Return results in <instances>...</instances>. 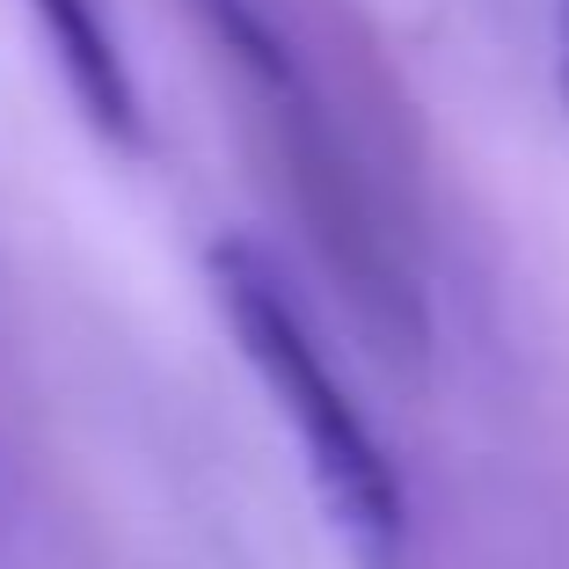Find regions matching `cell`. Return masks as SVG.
<instances>
[{"label":"cell","mask_w":569,"mask_h":569,"mask_svg":"<svg viewBox=\"0 0 569 569\" xmlns=\"http://www.w3.org/2000/svg\"><path fill=\"white\" fill-rule=\"evenodd\" d=\"M204 284L212 307L234 336V351L249 358V372L263 380L278 423L292 431L307 482L329 533L343 540L358 569H402L409 562V489L395 452L380 446L372 417L358 409V395L343 387L336 358L321 351L307 307L292 300L284 270L270 263L256 241L227 234L204 249Z\"/></svg>","instance_id":"6da1fadb"},{"label":"cell","mask_w":569,"mask_h":569,"mask_svg":"<svg viewBox=\"0 0 569 569\" xmlns=\"http://www.w3.org/2000/svg\"><path fill=\"white\" fill-rule=\"evenodd\" d=\"M30 8H37V30H44L51 59H59V81H67L73 110L110 147H139L147 118H139V81H132V59L118 44L110 0H30Z\"/></svg>","instance_id":"7a4b0ae2"},{"label":"cell","mask_w":569,"mask_h":569,"mask_svg":"<svg viewBox=\"0 0 569 569\" xmlns=\"http://www.w3.org/2000/svg\"><path fill=\"white\" fill-rule=\"evenodd\" d=\"M555 81H562V102H569V0H555Z\"/></svg>","instance_id":"3957f363"}]
</instances>
